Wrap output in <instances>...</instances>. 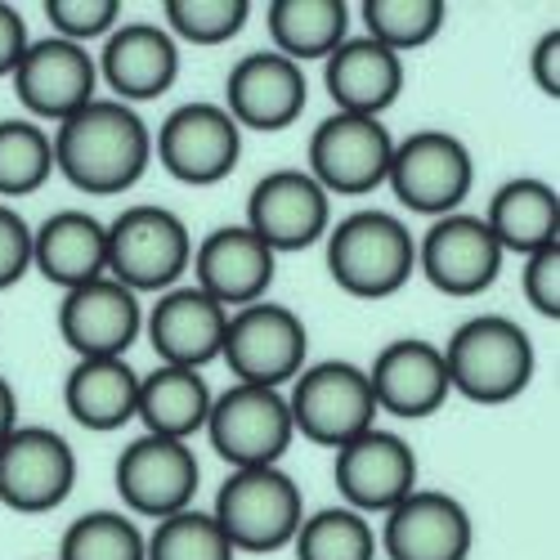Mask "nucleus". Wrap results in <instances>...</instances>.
I'll return each instance as SVG.
<instances>
[{"label": "nucleus", "mask_w": 560, "mask_h": 560, "mask_svg": "<svg viewBox=\"0 0 560 560\" xmlns=\"http://www.w3.org/2000/svg\"><path fill=\"white\" fill-rule=\"evenodd\" d=\"M55 171L90 198H117L135 189L153 166V130L130 104L90 100L81 113L55 126Z\"/></svg>", "instance_id": "1"}, {"label": "nucleus", "mask_w": 560, "mask_h": 560, "mask_svg": "<svg viewBox=\"0 0 560 560\" xmlns=\"http://www.w3.org/2000/svg\"><path fill=\"white\" fill-rule=\"evenodd\" d=\"M444 368H448V386L471 399V404H511L525 395L534 382V341L516 318L506 314H476L440 346Z\"/></svg>", "instance_id": "2"}, {"label": "nucleus", "mask_w": 560, "mask_h": 560, "mask_svg": "<svg viewBox=\"0 0 560 560\" xmlns=\"http://www.w3.org/2000/svg\"><path fill=\"white\" fill-rule=\"evenodd\" d=\"M328 273L359 301H386L417 273V238L390 211H354L328 229Z\"/></svg>", "instance_id": "3"}, {"label": "nucleus", "mask_w": 560, "mask_h": 560, "mask_svg": "<svg viewBox=\"0 0 560 560\" xmlns=\"http://www.w3.org/2000/svg\"><path fill=\"white\" fill-rule=\"evenodd\" d=\"M211 516L233 551L265 556L292 547L305 521V498L301 485L288 471H278V466H247V471H233L220 485Z\"/></svg>", "instance_id": "4"}, {"label": "nucleus", "mask_w": 560, "mask_h": 560, "mask_svg": "<svg viewBox=\"0 0 560 560\" xmlns=\"http://www.w3.org/2000/svg\"><path fill=\"white\" fill-rule=\"evenodd\" d=\"M194 265V233L175 211L139 202L108 224V278L139 292H171Z\"/></svg>", "instance_id": "5"}, {"label": "nucleus", "mask_w": 560, "mask_h": 560, "mask_svg": "<svg viewBox=\"0 0 560 560\" xmlns=\"http://www.w3.org/2000/svg\"><path fill=\"white\" fill-rule=\"evenodd\" d=\"M288 412H292V431L318 448H341L354 435L377 427V399H372L368 372L346 359L301 368V377L292 382L288 395Z\"/></svg>", "instance_id": "6"}, {"label": "nucleus", "mask_w": 560, "mask_h": 560, "mask_svg": "<svg viewBox=\"0 0 560 560\" xmlns=\"http://www.w3.org/2000/svg\"><path fill=\"white\" fill-rule=\"evenodd\" d=\"M305 354H310V332L301 314H292L288 305L256 301L243 310H229L220 359L243 386L283 390L288 382L301 377Z\"/></svg>", "instance_id": "7"}, {"label": "nucleus", "mask_w": 560, "mask_h": 560, "mask_svg": "<svg viewBox=\"0 0 560 560\" xmlns=\"http://www.w3.org/2000/svg\"><path fill=\"white\" fill-rule=\"evenodd\" d=\"M386 184L408 211L440 220V215H453L466 198H471L476 162H471V149H466L457 135H448V130H412L408 139H399L395 153H390Z\"/></svg>", "instance_id": "8"}, {"label": "nucleus", "mask_w": 560, "mask_h": 560, "mask_svg": "<svg viewBox=\"0 0 560 560\" xmlns=\"http://www.w3.org/2000/svg\"><path fill=\"white\" fill-rule=\"evenodd\" d=\"M202 431L211 435V448L233 466V471H247V466H278V457H283L296 440L288 395L265 390V386H243V382H233L224 395L211 399Z\"/></svg>", "instance_id": "9"}, {"label": "nucleus", "mask_w": 560, "mask_h": 560, "mask_svg": "<svg viewBox=\"0 0 560 560\" xmlns=\"http://www.w3.org/2000/svg\"><path fill=\"white\" fill-rule=\"evenodd\" d=\"M390 153L395 139L382 126V117L332 113L310 135V175L328 198H363L386 184Z\"/></svg>", "instance_id": "10"}, {"label": "nucleus", "mask_w": 560, "mask_h": 560, "mask_svg": "<svg viewBox=\"0 0 560 560\" xmlns=\"http://www.w3.org/2000/svg\"><path fill=\"white\" fill-rule=\"evenodd\" d=\"M153 158L162 171L194 189H211V184L229 179L243 158V130L220 104H184L175 108L158 135H153Z\"/></svg>", "instance_id": "11"}, {"label": "nucleus", "mask_w": 560, "mask_h": 560, "mask_svg": "<svg viewBox=\"0 0 560 560\" xmlns=\"http://www.w3.org/2000/svg\"><path fill=\"white\" fill-rule=\"evenodd\" d=\"M77 453L50 427H14L0 440V502L23 516H45L72 498Z\"/></svg>", "instance_id": "12"}, {"label": "nucleus", "mask_w": 560, "mask_h": 560, "mask_svg": "<svg viewBox=\"0 0 560 560\" xmlns=\"http://www.w3.org/2000/svg\"><path fill=\"white\" fill-rule=\"evenodd\" d=\"M198 476L202 466L184 440L139 435L117 457V493L130 516H144V521H166L175 511L194 506Z\"/></svg>", "instance_id": "13"}, {"label": "nucleus", "mask_w": 560, "mask_h": 560, "mask_svg": "<svg viewBox=\"0 0 560 560\" xmlns=\"http://www.w3.org/2000/svg\"><path fill=\"white\" fill-rule=\"evenodd\" d=\"M247 229L278 256L305 252L328 238L332 229V198L318 189L314 175L301 166L269 171L247 198Z\"/></svg>", "instance_id": "14"}, {"label": "nucleus", "mask_w": 560, "mask_h": 560, "mask_svg": "<svg viewBox=\"0 0 560 560\" xmlns=\"http://www.w3.org/2000/svg\"><path fill=\"white\" fill-rule=\"evenodd\" d=\"M502 256L506 252L498 247L489 224L466 211L440 215L417 243V269L427 273V283L457 301L489 292L502 273Z\"/></svg>", "instance_id": "15"}, {"label": "nucleus", "mask_w": 560, "mask_h": 560, "mask_svg": "<svg viewBox=\"0 0 560 560\" xmlns=\"http://www.w3.org/2000/svg\"><path fill=\"white\" fill-rule=\"evenodd\" d=\"M332 453H337L332 480H337L346 506L359 511V516H372V511L386 516L390 506H399L417 489V453L395 431L372 427Z\"/></svg>", "instance_id": "16"}, {"label": "nucleus", "mask_w": 560, "mask_h": 560, "mask_svg": "<svg viewBox=\"0 0 560 560\" xmlns=\"http://www.w3.org/2000/svg\"><path fill=\"white\" fill-rule=\"evenodd\" d=\"M95 81L100 72H95V59L85 55V45L45 36L23 50L14 68V95L32 117L59 126L95 100Z\"/></svg>", "instance_id": "17"}, {"label": "nucleus", "mask_w": 560, "mask_h": 560, "mask_svg": "<svg viewBox=\"0 0 560 560\" xmlns=\"http://www.w3.org/2000/svg\"><path fill=\"white\" fill-rule=\"evenodd\" d=\"M377 547H386L390 560H466L476 547V525L453 493L412 489L399 506L386 511Z\"/></svg>", "instance_id": "18"}, {"label": "nucleus", "mask_w": 560, "mask_h": 560, "mask_svg": "<svg viewBox=\"0 0 560 560\" xmlns=\"http://www.w3.org/2000/svg\"><path fill=\"white\" fill-rule=\"evenodd\" d=\"M305 100H310V85L301 63L273 50H256L229 68L220 108L238 121V130L269 135V130H288L305 113Z\"/></svg>", "instance_id": "19"}, {"label": "nucleus", "mask_w": 560, "mask_h": 560, "mask_svg": "<svg viewBox=\"0 0 560 560\" xmlns=\"http://www.w3.org/2000/svg\"><path fill=\"white\" fill-rule=\"evenodd\" d=\"M144 332V310L139 296L113 278H95L85 288L63 292L59 305V337L77 359H126L135 337Z\"/></svg>", "instance_id": "20"}, {"label": "nucleus", "mask_w": 560, "mask_h": 560, "mask_svg": "<svg viewBox=\"0 0 560 560\" xmlns=\"http://www.w3.org/2000/svg\"><path fill=\"white\" fill-rule=\"evenodd\" d=\"M273 252L256 238L247 224H224L211 229L207 238L194 247V288L207 292L224 310H243L265 301L273 283Z\"/></svg>", "instance_id": "21"}, {"label": "nucleus", "mask_w": 560, "mask_h": 560, "mask_svg": "<svg viewBox=\"0 0 560 560\" xmlns=\"http://www.w3.org/2000/svg\"><path fill=\"white\" fill-rule=\"evenodd\" d=\"M363 372H368L372 399H377V412L404 417V422L440 412L444 399L453 395L440 346H431L422 337L390 341L377 359H372V368H363Z\"/></svg>", "instance_id": "22"}, {"label": "nucleus", "mask_w": 560, "mask_h": 560, "mask_svg": "<svg viewBox=\"0 0 560 560\" xmlns=\"http://www.w3.org/2000/svg\"><path fill=\"white\" fill-rule=\"evenodd\" d=\"M117 104H144L158 100L179 77V45L158 23H117L104 36L100 68H95Z\"/></svg>", "instance_id": "23"}, {"label": "nucleus", "mask_w": 560, "mask_h": 560, "mask_svg": "<svg viewBox=\"0 0 560 560\" xmlns=\"http://www.w3.org/2000/svg\"><path fill=\"white\" fill-rule=\"evenodd\" d=\"M224 328H229V310L215 305L198 288H171L144 314L149 346H153V354L166 368H194V372H202L211 359H220Z\"/></svg>", "instance_id": "24"}, {"label": "nucleus", "mask_w": 560, "mask_h": 560, "mask_svg": "<svg viewBox=\"0 0 560 560\" xmlns=\"http://www.w3.org/2000/svg\"><path fill=\"white\" fill-rule=\"evenodd\" d=\"M32 269L63 292L108 273V224L90 211H55L32 229Z\"/></svg>", "instance_id": "25"}, {"label": "nucleus", "mask_w": 560, "mask_h": 560, "mask_svg": "<svg viewBox=\"0 0 560 560\" xmlns=\"http://www.w3.org/2000/svg\"><path fill=\"white\" fill-rule=\"evenodd\" d=\"M323 85H328L337 113L382 117L404 90V59L390 55L372 36H346L323 59Z\"/></svg>", "instance_id": "26"}, {"label": "nucleus", "mask_w": 560, "mask_h": 560, "mask_svg": "<svg viewBox=\"0 0 560 560\" xmlns=\"http://www.w3.org/2000/svg\"><path fill=\"white\" fill-rule=\"evenodd\" d=\"M480 220L489 224L502 252L534 256V252L560 243V194H556V184L534 179V175L506 179L489 198V211Z\"/></svg>", "instance_id": "27"}, {"label": "nucleus", "mask_w": 560, "mask_h": 560, "mask_svg": "<svg viewBox=\"0 0 560 560\" xmlns=\"http://www.w3.org/2000/svg\"><path fill=\"white\" fill-rule=\"evenodd\" d=\"M63 404L85 431H121L139 404V372L126 359H77L63 382Z\"/></svg>", "instance_id": "28"}, {"label": "nucleus", "mask_w": 560, "mask_h": 560, "mask_svg": "<svg viewBox=\"0 0 560 560\" xmlns=\"http://www.w3.org/2000/svg\"><path fill=\"white\" fill-rule=\"evenodd\" d=\"M211 399L215 395H211L202 372L158 363L149 377H139L135 417L144 422V435H162V440H184V444H189V435H198L207 427Z\"/></svg>", "instance_id": "29"}, {"label": "nucleus", "mask_w": 560, "mask_h": 560, "mask_svg": "<svg viewBox=\"0 0 560 560\" xmlns=\"http://www.w3.org/2000/svg\"><path fill=\"white\" fill-rule=\"evenodd\" d=\"M265 27L273 40V55L292 63L328 59L350 36V5L346 0H269Z\"/></svg>", "instance_id": "30"}, {"label": "nucleus", "mask_w": 560, "mask_h": 560, "mask_svg": "<svg viewBox=\"0 0 560 560\" xmlns=\"http://www.w3.org/2000/svg\"><path fill=\"white\" fill-rule=\"evenodd\" d=\"M296 560H377L372 521L350 506H323L301 521L292 538Z\"/></svg>", "instance_id": "31"}, {"label": "nucleus", "mask_w": 560, "mask_h": 560, "mask_svg": "<svg viewBox=\"0 0 560 560\" xmlns=\"http://www.w3.org/2000/svg\"><path fill=\"white\" fill-rule=\"evenodd\" d=\"M359 14L368 36L404 59L408 50H422L444 32L448 5L444 0H363Z\"/></svg>", "instance_id": "32"}, {"label": "nucleus", "mask_w": 560, "mask_h": 560, "mask_svg": "<svg viewBox=\"0 0 560 560\" xmlns=\"http://www.w3.org/2000/svg\"><path fill=\"white\" fill-rule=\"evenodd\" d=\"M55 175L50 130L36 121H0V198H27Z\"/></svg>", "instance_id": "33"}, {"label": "nucleus", "mask_w": 560, "mask_h": 560, "mask_svg": "<svg viewBox=\"0 0 560 560\" xmlns=\"http://www.w3.org/2000/svg\"><path fill=\"white\" fill-rule=\"evenodd\" d=\"M238 551L229 547L224 529L215 525L211 511L184 506L175 516L158 521L144 538V560H233Z\"/></svg>", "instance_id": "34"}, {"label": "nucleus", "mask_w": 560, "mask_h": 560, "mask_svg": "<svg viewBox=\"0 0 560 560\" xmlns=\"http://www.w3.org/2000/svg\"><path fill=\"white\" fill-rule=\"evenodd\" d=\"M59 560H144V529L121 511H90L63 529Z\"/></svg>", "instance_id": "35"}, {"label": "nucleus", "mask_w": 560, "mask_h": 560, "mask_svg": "<svg viewBox=\"0 0 560 560\" xmlns=\"http://www.w3.org/2000/svg\"><path fill=\"white\" fill-rule=\"evenodd\" d=\"M166 32L189 45H224L252 19L247 0H166Z\"/></svg>", "instance_id": "36"}, {"label": "nucleus", "mask_w": 560, "mask_h": 560, "mask_svg": "<svg viewBox=\"0 0 560 560\" xmlns=\"http://www.w3.org/2000/svg\"><path fill=\"white\" fill-rule=\"evenodd\" d=\"M45 19L63 40H95L121 23V0H45Z\"/></svg>", "instance_id": "37"}, {"label": "nucleus", "mask_w": 560, "mask_h": 560, "mask_svg": "<svg viewBox=\"0 0 560 560\" xmlns=\"http://www.w3.org/2000/svg\"><path fill=\"white\" fill-rule=\"evenodd\" d=\"M525 301L542 314V318H560V243L525 256Z\"/></svg>", "instance_id": "38"}, {"label": "nucleus", "mask_w": 560, "mask_h": 560, "mask_svg": "<svg viewBox=\"0 0 560 560\" xmlns=\"http://www.w3.org/2000/svg\"><path fill=\"white\" fill-rule=\"evenodd\" d=\"M27 269H32V224L10 202H0V292L14 288Z\"/></svg>", "instance_id": "39"}, {"label": "nucleus", "mask_w": 560, "mask_h": 560, "mask_svg": "<svg viewBox=\"0 0 560 560\" xmlns=\"http://www.w3.org/2000/svg\"><path fill=\"white\" fill-rule=\"evenodd\" d=\"M529 72H534V85L542 90V95H560V27L542 32L534 55H529Z\"/></svg>", "instance_id": "40"}, {"label": "nucleus", "mask_w": 560, "mask_h": 560, "mask_svg": "<svg viewBox=\"0 0 560 560\" xmlns=\"http://www.w3.org/2000/svg\"><path fill=\"white\" fill-rule=\"evenodd\" d=\"M27 45H32V36H27L23 14L0 0V77H14V68H19V59H23Z\"/></svg>", "instance_id": "41"}, {"label": "nucleus", "mask_w": 560, "mask_h": 560, "mask_svg": "<svg viewBox=\"0 0 560 560\" xmlns=\"http://www.w3.org/2000/svg\"><path fill=\"white\" fill-rule=\"evenodd\" d=\"M14 427H19V395L5 377H0V440H5Z\"/></svg>", "instance_id": "42"}]
</instances>
